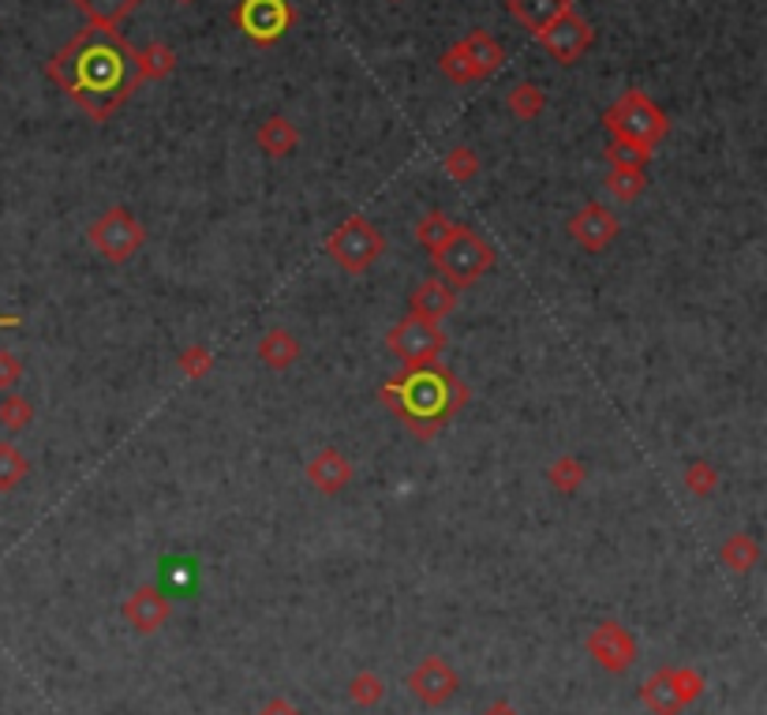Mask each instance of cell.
Wrapping results in <instances>:
<instances>
[{"label":"cell","instance_id":"26","mask_svg":"<svg viewBox=\"0 0 767 715\" xmlns=\"http://www.w3.org/2000/svg\"><path fill=\"white\" fill-rule=\"evenodd\" d=\"M647 188L644 169H611L607 173V195L618 203H633L641 199V191Z\"/></svg>","mask_w":767,"mask_h":715},{"label":"cell","instance_id":"14","mask_svg":"<svg viewBox=\"0 0 767 715\" xmlns=\"http://www.w3.org/2000/svg\"><path fill=\"white\" fill-rule=\"evenodd\" d=\"M460 49H465V56L471 61V68H476L479 80L495 75L501 68V61H506V49H501L487 31H471L468 38H460Z\"/></svg>","mask_w":767,"mask_h":715},{"label":"cell","instance_id":"27","mask_svg":"<svg viewBox=\"0 0 767 715\" xmlns=\"http://www.w3.org/2000/svg\"><path fill=\"white\" fill-rule=\"evenodd\" d=\"M449 232H454V221H449L442 210H431L427 218L416 225V240H419V248L427 255H435L442 243L449 240Z\"/></svg>","mask_w":767,"mask_h":715},{"label":"cell","instance_id":"25","mask_svg":"<svg viewBox=\"0 0 767 715\" xmlns=\"http://www.w3.org/2000/svg\"><path fill=\"white\" fill-rule=\"evenodd\" d=\"M31 419H34V405H31V397L12 394V390H8L4 401H0V427H4L8 435H19V431L31 427Z\"/></svg>","mask_w":767,"mask_h":715},{"label":"cell","instance_id":"6","mask_svg":"<svg viewBox=\"0 0 767 715\" xmlns=\"http://www.w3.org/2000/svg\"><path fill=\"white\" fill-rule=\"evenodd\" d=\"M86 240H91V248L102 255L105 262H116V267H124V262L135 259V251L143 248L146 232L143 225L132 218L124 207H110L102 214V218L91 221V229H86Z\"/></svg>","mask_w":767,"mask_h":715},{"label":"cell","instance_id":"33","mask_svg":"<svg viewBox=\"0 0 767 715\" xmlns=\"http://www.w3.org/2000/svg\"><path fill=\"white\" fill-rule=\"evenodd\" d=\"M176 364H180V371L188 379H206L214 371V352L206 345H188L180 352V360H176Z\"/></svg>","mask_w":767,"mask_h":715},{"label":"cell","instance_id":"5","mask_svg":"<svg viewBox=\"0 0 767 715\" xmlns=\"http://www.w3.org/2000/svg\"><path fill=\"white\" fill-rule=\"evenodd\" d=\"M382 251H386V237H382L363 214H352V218H345L327 237V255L349 273L371 270V262H375Z\"/></svg>","mask_w":767,"mask_h":715},{"label":"cell","instance_id":"11","mask_svg":"<svg viewBox=\"0 0 767 715\" xmlns=\"http://www.w3.org/2000/svg\"><path fill=\"white\" fill-rule=\"evenodd\" d=\"M308 484L319 495L333 498V495H341L352 484V465L345 462V454H341V449L327 446L308 462Z\"/></svg>","mask_w":767,"mask_h":715},{"label":"cell","instance_id":"35","mask_svg":"<svg viewBox=\"0 0 767 715\" xmlns=\"http://www.w3.org/2000/svg\"><path fill=\"white\" fill-rule=\"evenodd\" d=\"M375 693H382V685H379L375 678H360V682H356V697H360V701H371Z\"/></svg>","mask_w":767,"mask_h":715},{"label":"cell","instance_id":"32","mask_svg":"<svg viewBox=\"0 0 767 715\" xmlns=\"http://www.w3.org/2000/svg\"><path fill=\"white\" fill-rule=\"evenodd\" d=\"M438 68L442 72H446V80L449 83H479V75H476V68H471V61L465 56V49H460V42L457 45H449L446 53H442V61H438Z\"/></svg>","mask_w":767,"mask_h":715},{"label":"cell","instance_id":"12","mask_svg":"<svg viewBox=\"0 0 767 715\" xmlns=\"http://www.w3.org/2000/svg\"><path fill=\"white\" fill-rule=\"evenodd\" d=\"M457 311V289L442 278H427L423 286L412 292V315L427 319V322H442Z\"/></svg>","mask_w":767,"mask_h":715},{"label":"cell","instance_id":"36","mask_svg":"<svg viewBox=\"0 0 767 715\" xmlns=\"http://www.w3.org/2000/svg\"><path fill=\"white\" fill-rule=\"evenodd\" d=\"M267 715H297V712H292L289 704H273V708H270Z\"/></svg>","mask_w":767,"mask_h":715},{"label":"cell","instance_id":"40","mask_svg":"<svg viewBox=\"0 0 767 715\" xmlns=\"http://www.w3.org/2000/svg\"><path fill=\"white\" fill-rule=\"evenodd\" d=\"M393 4H397V0H393Z\"/></svg>","mask_w":767,"mask_h":715},{"label":"cell","instance_id":"7","mask_svg":"<svg viewBox=\"0 0 767 715\" xmlns=\"http://www.w3.org/2000/svg\"><path fill=\"white\" fill-rule=\"evenodd\" d=\"M386 345L405 367H423V364H435L442 352H446V330H442V322L408 315L386 334Z\"/></svg>","mask_w":767,"mask_h":715},{"label":"cell","instance_id":"17","mask_svg":"<svg viewBox=\"0 0 767 715\" xmlns=\"http://www.w3.org/2000/svg\"><path fill=\"white\" fill-rule=\"evenodd\" d=\"M506 4L520 27H528L532 34H539L547 23H554V19L566 12L569 0H506Z\"/></svg>","mask_w":767,"mask_h":715},{"label":"cell","instance_id":"16","mask_svg":"<svg viewBox=\"0 0 767 715\" xmlns=\"http://www.w3.org/2000/svg\"><path fill=\"white\" fill-rule=\"evenodd\" d=\"M255 143H259L270 158H284V154H292L300 146V132L289 116H270V121H262V127L255 132Z\"/></svg>","mask_w":767,"mask_h":715},{"label":"cell","instance_id":"28","mask_svg":"<svg viewBox=\"0 0 767 715\" xmlns=\"http://www.w3.org/2000/svg\"><path fill=\"white\" fill-rule=\"evenodd\" d=\"M543 110H547V97L536 83H520L509 91V113H514L517 121H536Z\"/></svg>","mask_w":767,"mask_h":715},{"label":"cell","instance_id":"18","mask_svg":"<svg viewBox=\"0 0 767 715\" xmlns=\"http://www.w3.org/2000/svg\"><path fill=\"white\" fill-rule=\"evenodd\" d=\"M592 649L599 660L614 671L629 667V660H633V644H629V636L618 630V625H599V633L592 636Z\"/></svg>","mask_w":767,"mask_h":715},{"label":"cell","instance_id":"2","mask_svg":"<svg viewBox=\"0 0 767 715\" xmlns=\"http://www.w3.org/2000/svg\"><path fill=\"white\" fill-rule=\"evenodd\" d=\"M379 397L416 438H435L446 419L468 405V386L435 360V364L405 367L401 375H393L379 390Z\"/></svg>","mask_w":767,"mask_h":715},{"label":"cell","instance_id":"24","mask_svg":"<svg viewBox=\"0 0 767 715\" xmlns=\"http://www.w3.org/2000/svg\"><path fill=\"white\" fill-rule=\"evenodd\" d=\"M723 566L726 570H734V573H749L753 566H756V558H760V551H756V543H753V536H745V532H734L730 540L723 543Z\"/></svg>","mask_w":767,"mask_h":715},{"label":"cell","instance_id":"22","mask_svg":"<svg viewBox=\"0 0 767 715\" xmlns=\"http://www.w3.org/2000/svg\"><path fill=\"white\" fill-rule=\"evenodd\" d=\"M27 476H31V462L23 457V449L0 443V495H12Z\"/></svg>","mask_w":767,"mask_h":715},{"label":"cell","instance_id":"38","mask_svg":"<svg viewBox=\"0 0 767 715\" xmlns=\"http://www.w3.org/2000/svg\"><path fill=\"white\" fill-rule=\"evenodd\" d=\"M487 715H514V712H509V708H506V704H498V708H490Z\"/></svg>","mask_w":767,"mask_h":715},{"label":"cell","instance_id":"4","mask_svg":"<svg viewBox=\"0 0 767 715\" xmlns=\"http://www.w3.org/2000/svg\"><path fill=\"white\" fill-rule=\"evenodd\" d=\"M431 262H435L442 281H449L454 289H468L495 267V251H490V243L479 237V232H471L468 225H454L449 240L431 255Z\"/></svg>","mask_w":767,"mask_h":715},{"label":"cell","instance_id":"34","mask_svg":"<svg viewBox=\"0 0 767 715\" xmlns=\"http://www.w3.org/2000/svg\"><path fill=\"white\" fill-rule=\"evenodd\" d=\"M23 379V360L12 349H0V390H15Z\"/></svg>","mask_w":767,"mask_h":715},{"label":"cell","instance_id":"20","mask_svg":"<svg viewBox=\"0 0 767 715\" xmlns=\"http://www.w3.org/2000/svg\"><path fill=\"white\" fill-rule=\"evenodd\" d=\"M72 4L91 19V27H121V19H127L143 0H72Z\"/></svg>","mask_w":767,"mask_h":715},{"label":"cell","instance_id":"9","mask_svg":"<svg viewBox=\"0 0 767 715\" xmlns=\"http://www.w3.org/2000/svg\"><path fill=\"white\" fill-rule=\"evenodd\" d=\"M236 23L240 31L259 45H270L297 23V12L289 8V0H240L236 8Z\"/></svg>","mask_w":767,"mask_h":715},{"label":"cell","instance_id":"39","mask_svg":"<svg viewBox=\"0 0 767 715\" xmlns=\"http://www.w3.org/2000/svg\"><path fill=\"white\" fill-rule=\"evenodd\" d=\"M176 4H195V0H176Z\"/></svg>","mask_w":767,"mask_h":715},{"label":"cell","instance_id":"13","mask_svg":"<svg viewBox=\"0 0 767 715\" xmlns=\"http://www.w3.org/2000/svg\"><path fill=\"white\" fill-rule=\"evenodd\" d=\"M124 614H127V622H132L135 630L154 633L157 625L169 619V600H165V592H157V589H143V592H135L132 600L124 603Z\"/></svg>","mask_w":767,"mask_h":715},{"label":"cell","instance_id":"19","mask_svg":"<svg viewBox=\"0 0 767 715\" xmlns=\"http://www.w3.org/2000/svg\"><path fill=\"white\" fill-rule=\"evenodd\" d=\"M412 685H416V693L423 701H446L449 693H454V671L446 667V663H438V660H431V663H423V667L412 674Z\"/></svg>","mask_w":767,"mask_h":715},{"label":"cell","instance_id":"37","mask_svg":"<svg viewBox=\"0 0 767 715\" xmlns=\"http://www.w3.org/2000/svg\"><path fill=\"white\" fill-rule=\"evenodd\" d=\"M0 327H19V315H0Z\"/></svg>","mask_w":767,"mask_h":715},{"label":"cell","instance_id":"23","mask_svg":"<svg viewBox=\"0 0 767 715\" xmlns=\"http://www.w3.org/2000/svg\"><path fill=\"white\" fill-rule=\"evenodd\" d=\"M547 479H550V487H554L558 495H577L580 487H584V479H588V468L577 462V457H558L554 465L547 468Z\"/></svg>","mask_w":767,"mask_h":715},{"label":"cell","instance_id":"29","mask_svg":"<svg viewBox=\"0 0 767 715\" xmlns=\"http://www.w3.org/2000/svg\"><path fill=\"white\" fill-rule=\"evenodd\" d=\"M682 479H685V487H690V495H696V498H707V495L719 491V468L707 465V462H690Z\"/></svg>","mask_w":767,"mask_h":715},{"label":"cell","instance_id":"30","mask_svg":"<svg viewBox=\"0 0 767 715\" xmlns=\"http://www.w3.org/2000/svg\"><path fill=\"white\" fill-rule=\"evenodd\" d=\"M607 162H611V169H644V165L652 162V151H644V146H636V143H625V139H611V146H607Z\"/></svg>","mask_w":767,"mask_h":715},{"label":"cell","instance_id":"3","mask_svg":"<svg viewBox=\"0 0 767 715\" xmlns=\"http://www.w3.org/2000/svg\"><path fill=\"white\" fill-rule=\"evenodd\" d=\"M603 124L614 139L636 143V146H644V151H655V146L666 139V132H671L666 113L659 110L644 91H625L611 110L603 113Z\"/></svg>","mask_w":767,"mask_h":715},{"label":"cell","instance_id":"1","mask_svg":"<svg viewBox=\"0 0 767 715\" xmlns=\"http://www.w3.org/2000/svg\"><path fill=\"white\" fill-rule=\"evenodd\" d=\"M45 75L94 124L110 121L127 97H132L135 86H139L135 49L113 27H91V23L45 64Z\"/></svg>","mask_w":767,"mask_h":715},{"label":"cell","instance_id":"31","mask_svg":"<svg viewBox=\"0 0 767 715\" xmlns=\"http://www.w3.org/2000/svg\"><path fill=\"white\" fill-rule=\"evenodd\" d=\"M446 173L454 176L457 184H468V180H476L479 176V169H484V165H479V154L471 151V146H454V151L446 154Z\"/></svg>","mask_w":767,"mask_h":715},{"label":"cell","instance_id":"8","mask_svg":"<svg viewBox=\"0 0 767 715\" xmlns=\"http://www.w3.org/2000/svg\"><path fill=\"white\" fill-rule=\"evenodd\" d=\"M536 38L558 64H577L580 56L588 53V45H592L595 34H592V23H588L584 15L573 12V8H566V12L558 15L554 23H547Z\"/></svg>","mask_w":767,"mask_h":715},{"label":"cell","instance_id":"10","mask_svg":"<svg viewBox=\"0 0 767 715\" xmlns=\"http://www.w3.org/2000/svg\"><path fill=\"white\" fill-rule=\"evenodd\" d=\"M618 232H622V225H618V218L603 207V203H588V207H580L573 218H569V237H573L577 248L588 255H603L618 240Z\"/></svg>","mask_w":767,"mask_h":715},{"label":"cell","instance_id":"15","mask_svg":"<svg viewBox=\"0 0 767 715\" xmlns=\"http://www.w3.org/2000/svg\"><path fill=\"white\" fill-rule=\"evenodd\" d=\"M259 360L267 364L270 371H284L300 360V341L289 334V330L273 327L267 334L259 338Z\"/></svg>","mask_w":767,"mask_h":715},{"label":"cell","instance_id":"21","mask_svg":"<svg viewBox=\"0 0 767 715\" xmlns=\"http://www.w3.org/2000/svg\"><path fill=\"white\" fill-rule=\"evenodd\" d=\"M176 68V53L169 45H162V42H154V45H146L143 53H135V72H139V83H157V80H165Z\"/></svg>","mask_w":767,"mask_h":715}]
</instances>
